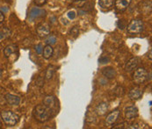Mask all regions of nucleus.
<instances>
[{
  "instance_id": "9b49d317",
  "label": "nucleus",
  "mask_w": 152,
  "mask_h": 129,
  "mask_svg": "<svg viewBox=\"0 0 152 129\" xmlns=\"http://www.w3.org/2000/svg\"><path fill=\"white\" fill-rule=\"evenodd\" d=\"M4 98L5 100V103L8 104L9 105L14 106V105H18L20 103V97L19 96L11 94V93H7Z\"/></svg>"
},
{
  "instance_id": "7c9ffc66",
  "label": "nucleus",
  "mask_w": 152,
  "mask_h": 129,
  "mask_svg": "<svg viewBox=\"0 0 152 129\" xmlns=\"http://www.w3.org/2000/svg\"><path fill=\"white\" fill-rule=\"evenodd\" d=\"M109 62V58L108 57H101L99 59V63H102V64H105V63H107Z\"/></svg>"
},
{
  "instance_id": "473e14b6",
  "label": "nucleus",
  "mask_w": 152,
  "mask_h": 129,
  "mask_svg": "<svg viewBox=\"0 0 152 129\" xmlns=\"http://www.w3.org/2000/svg\"><path fill=\"white\" fill-rule=\"evenodd\" d=\"M4 12H2L0 11V24H2L4 22Z\"/></svg>"
},
{
  "instance_id": "2f4dec72",
  "label": "nucleus",
  "mask_w": 152,
  "mask_h": 129,
  "mask_svg": "<svg viewBox=\"0 0 152 129\" xmlns=\"http://www.w3.org/2000/svg\"><path fill=\"white\" fill-rule=\"evenodd\" d=\"M0 11H1L2 12H4V13H6V12H9V7H8V6H2V7L0 8Z\"/></svg>"
},
{
  "instance_id": "423d86ee",
  "label": "nucleus",
  "mask_w": 152,
  "mask_h": 129,
  "mask_svg": "<svg viewBox=\"0 0 152 129\" xmlns=\"http://www.w3.org/2000/svg\"><path fill=\"white\" fill-rule=\"evenodd\" d=\"M36 32L40 38H46L50 33V26L47 22H41L37 27Z\"/></svg>"
},
{
  "instance_id": "5701e85b",
  "label": "nucleus",
  "mask_w": 152,
  "mask_h": 129,
  "mask_svg": "<svg viewBox=\"0 0 152 129\" xmlns=\"http://www.w3.org/2000/svg\"><path fill=\"white\" fill-rule=\"evenodd\" d=\"M79 33V29L77 27H74L71 28V30L69 31V35L73 36V37H77Z\"/></svg>"
},
{
  "instance_id": "bb28decb",
  "label": "nucleus",
  "mask_w": 152,
  "mask_h": 129,
  "mask_svg": "<svg viewBox=\"0 0 152 129\" xmlns=\"http://www.w3.org/2000/svg\"><path fill=\"white\" fill-rule=\"evenodd\" d=\"M33 1H34V4L37 6H42V5H44L47 3L48 0H33Z\"/></svg>"
},
{
  "instance_id": "39448f33",
  "label": "nucleus",
  "mask_w": 152,
  "mask_h": 129,
  "mask_svg": "<svg viewBox=\"0 0 152 129\" xmlns=\"http://www.w3.org/2000/svg\"><path fill=\"white\" fill-rule=\"evenodd\" d=\"M45 15H46V11L45 10L35 6V7L31 8L30 12L28 13V19L29 21H33L38 18L44 17Z\"/></svg>"
},
{
  "instance_id": "f03ea898",
  "label": "nucleus",
  "mask_w": 152,
  "mask_h": 129,
  "mask_svg": "<svg viewBox=\"0 0 152 129\" xmlns=\"http://www.w3.org/2000/svg\"><path fill=\"white\" fill-rule=\"evenodd\" d=\"M0 116L4 123L10 127L17 125L20 121V116L12 111H2Z\"/></svg>"
},
{
  "instance_id": "a878e982",
  "label": "nucleus",
  "mask_w": 152,
  "mask_h": 129,
  "mask_svg": "<svg viewBox=\"0 0 152 129\" xmlns=\"http://www.w3.org/2000/svg\"><path fill=\"white\" fill-rule=\"evenodd\" d=\"M35 50H36V53L38 55H41L42 53V50H43V47H42V44H38L36 47H35Z\"/></svg>"
},
{
  "instance_id": "f3484780",
  "label": "nucleus",
  "mask_w": 152,
  "mask_h": 129,
  "mask_svg": "<svg viewBox=\"0 0 152 129\" xmlns=\"http://www.w3.org/2000/svg\"><path fill=\"white\" fill-rule=\"evenodd\" d=\"M114 0H99L98 5L103 10H110L114 6Z\"/></svg>"
},
{
  "instance_id": "f8f14e48",
  "label": "nucleus",
  "mask_w": 152,
  "mask_h": 129,
  "mask_svg": "<svg viewBox=\"0 0 152 129\" xmlns=\"http://www.w3.org/2000/svg\"><path fill=\"white\" fill-rule=\"evenodd\" d=\"M143 90L139 87H135V88H133L129 91L128 92V97L131 100H138L140 99L142 96H143Z\"/></svg>"
},
{
  "instance_id": "2eb2a0df",
  "label": "nucleus",
  "mask_w": 152,
  "mask_h": 129,
  "mask_svg": "<svg viewBox=\"0 0 152 129\" xmlns=\"http://www.w3.org/2000/svg\"><path fill=\"white\" fill-rule=\"evenodd\" d=\"M102 75L107 79H114L116 76V71L112 67H106L102 69Z\"/></svg>"
},
{
  "instance_id": "412c9836",
  "label": "nucleus",
  "mask_w": 152,
  "mask_h": 129,
  "mask_svg": "<svg viewBox=\"0 0 152 129\" xmlns=\"http://www.w3.org/2000/svg\"><path fill=\"white\" fill-rule=\"evenodd\" d=\"M114 94L117 96V97H122L124 95V92H125V90L122 86H117L114 90Z\"/></svg>"
},
{
  "instance_id": "6ab92c4d",
  "label": "nucleus",
  "mask_w": 152,
  "mask_h": 129,
  "mask_svg": "<svg viewBox=\"0 0 152 129\" xmlns=\"http://www.w3.org/2000/svg\"><path fill=\"white\" fill-rule=\"evenodd\" d=\"M12 36V31L8 27H3L0 30V42L9 39Z\"/></svg>"
},
{
  "instance_id": "c85d7f7f",
  "label": "nucleus",
  "mask_w": 152,
  "mask_h": 129,
  "mask_svg": "<svg viewBox=\"0 0 152 129\" xmlns=\"http://www.w3.org/2000/svg\"><path fill=\"white\" fill-rule=\"evenodd\" d=\"M142 127L140 126V124L139 123H134V124H132V125H130L129 127H127V128L128 129H137V128H141Z\"/></svg>"
},
{
  "instance_id": "4468645a",
  "label": "nucleus",
  "mask_w": 152,
  "mask_h": 129,
  "mask_svg": "<svg viewBox=\"0 0 152 129\" xmlns=\"http://www.w3.org/2000/svg\"><path fill=\"white\" fill-rule=\"evenodd\" d=\"M108 104L106 102H101L100 104H98L96 108H95V113L98 116H103L105 115L107 111H108Z\"/></svg>"
},
{
  "instance_id": "72a5a7b5",
  "label": "nucleus",
  "mask_w": 152,
  "mask_h": 129,
  "mask_svg": "<svg viewBox=\"0 0 152 129\" xmlns=\"http://www.w3.org/2000/svg\"><path fill=\"white\" fill-rule=\"evenodd\" d=\"M151 53H152V51H151V50H150V54H149V55H148V57H149V59H150V60H151H151H152Z\"/></svg>"
},
{
  "instance_id": "cd10ccee",
  "label": "nucleus",
  "mask_w": 152,
  "mask_h": 129,
  "mask_svg": "<svg viewBox=\"0 0 152 129\" xmlns=\"http://www.w3.org/2000/svg\"><path fill=\"white\" fill-rule=\"evenodd\" d=\"M67 15H68V17H69V19H74L75 18H76V12H74V11H69L68 13H67Z\"/></svg>"
},
{
  "instance_id": "a211bd4d",
  "label": "nucleus",
  "mask_w": 152,
  "mask_h": 129,
  "mask_svg": "<svg viewBox=\"0 0 152 129\" xmlns=\"http://www.w3.org/2000/svg\"><path fill=\"white\" fill-rule=\"evenodd\" d=\"M54 53V48L51 47V45H46L42 50V55L45 59H49Z\"/></svg>"
},
{
  "instance_id": "20e7f679",
  "label": "nucleus",
  "mask_w": 152,
  "mask_h": 129,
  "mask_svg": "<svg viewBox=\"0 0 152 129\" xmlns=\"http://www.w3.org/2000/svg\"><path fill=\"white\" fill-rule=\"evenodd\" d=\"M144 29V24L143 21L142 19H133L127 27V32L130 34H138L143 31Z\"/></svg>"
},
{
  "instance_id": "0eeeda50",
  "label": "nucleus",
  "mask_w": 152,
  "mask_h": 129,
  "mask_svg": "<svg viewBox=\"0 0 152 129\" xmlns=\"http://www.w3.org/2000/svg\"><path fill=\"white\" fill-rule=\"evenodd\" d=\"M140 63H141V59L139 57H137V56L132 57L131 59H129L127 61V63L125 65L126 72H132L133 70H135L138 67Z\"/></svg>"
},
{
  "instance_id": "b1692460",
  "label": "nucleus",
  "mask_w": 152,
  "mask_h": 129,
  "mask_svg": "<svg viewBox=\"0 0 152 129\" xmlns=\"http://www.w3.org/2000/svg\"><path fill=\"white\" fill-rule=\"evenodd\" d=\"M85 3H86V2H85V0H76V1H74L73 5L76 6V7H80V8H82V7L85 5Z\"/></svg>"
},
{
  "instance_id": "1a4fd4ad",
  "label": "nucleus",
  "mask_w": 152,
  "mask_h": 129,
  "mask_svg": "<svg viewBox=\"0 0 152 129\" xmlns=\"http://www.w3.org/2000/svg\"><path fill=\"white\" fill-rule=\"evenodd\" d=\"M124 114L127 120H133L138 116V109L135 105L126 107L124 110Z\"/></svg>"
},
{
  "instance_id": "393cba45",
  "label": "nucleus",
  "mask_w": 152,
  "mask_h": 129,
  "mask_svg": "<svg viewBox=\"0 0 152 129\" xmlns=\"http://www.w3.org/2000/svg\"><path fill=\"white\" fill-rule=\"evenodd\" d=\"M36 85H38L39 87H42L44 85V77L39 76L36 80Z\"/></svg>"
},
{
  "instance_id": "dca6fc26",
  "label": "nucleus",
  "mask_w": 152,
  "mask_h": 129,
  "mask_svg": "<svg viewBox=\"0 0 152 129\" xmlns=\"http://www.w3.org/2000/svg\"><path fill=\"white\" fill-rule=\"evenodd\" d=\"M56 103V99L52 95H48L43 99V104L48 108H51V109H53L55 107Z\"/></svg>"
},
{
  "instance_id": "4be33fe9",
  "label": "nucleus",
  "mask_w": 152,
  "mask_h": 129,
  "mask_svg": "<svg viewBox=\"0 0 152 129\" xmlns=\"http://www.w3.org/2000/svg\"><path fill=\"white\" fill-rule=\"evenodd\" d=\"M46 44L47 45H54L56 44V36H53V35H50L47 40H46Z\"/></svg>"
},
{
  "instance_id": "c756f323",
  "label": "nucleus",
  "mask_w": 152,
  "mask_h": 129,
  "mask_svg": "<svg viewBox=\"0 0 152 129\" xmlns=\"http://www.w3.org/2000/svg\"><path fill=\"white\" fill-rule=\"evenodd\" d=\"M118 27H119V28H121V29H123L124 27H126V22H125L124 19L119 20V22H118Z\"/></svg>"
},
{
  "instance_id": "9d476101",
  "label": "nucleus",
  "mask_w": 152,
  "mask_h": 129,
  "mask_svg": "<svg viewBox=\"0 0 152 129\" xmlns=\"http://www.w3.org/2000/svg\"><path fill=\"white\" fill-rule=\"evenodd\" d=\"M119 116H120V110H119V109H116V110L113 111L112 112H110V113L106 116V124L107 126H112V125H114V124L117 121Z\"/></svg>"
},
{
  "instance_id": "aec40b11",
  "label": "nucleus",
  "mask_w": 152,
  "mask_h": 129,
  "mask_svg": "<svg viewBox=\"0 0 152 129\" xmlns=\"http://www.w3.org/2000/svg\"><path fill=\"white\" fill-rule=\"evenodd\" d=\"M55 71H56V67L53 66V65H49V66L47 68L46 74H45V78H46L47 80H50V79L53 77Z\"/></svg>"
},
{
  "instance_id": "6e6552de",
  "label": "nucleus",
  "mask_w": 152,
  "mask_h": 129,
  "mask_svg": "<svg viewBox=\"0 0 152 129\" xmlns=\"http://www.w3.org/2000/svg\"><path fill=\"white\" fill-rule=\"evenodd\" d=\"M4 55L6 58H10L12 55H19V48L15 44H10L4 49Z\"/></svg>"
},
{
  "instance_id": "ddd939ff",
  "label": "nucleus",
  "mask_w": 152,
  "mask_h": 129,
  "mask_svg": "<svg viewBox=\"0 0 152 129\" xmlns=\"http://www.w3.org/2000/svg\"><path fill=\"white\" fill-rule=\"evenodd\" d=\"M132 0H114L115 8L119 12H124L127 9Z\"/></svg>"
},
{
  "instance_id": "f257e3e1",
  "label": "nucleus",
  "mask_w": 152,
  "mask_h": 129,
  "mask_svg": "<svg viewBox=\"0 0 152 129\" xmlns=\"http://www.w3.org/2000/svg\"><path fill=\"white\" fill-rule=\"evenodd\" d=\"M54 110L45 106L44 104H38L34 107L33 112V118L40 123L48 121L51 117L54 116Z\"/></svg>"
},
{
  "instance_id": "7ed1b4c3",
  "label": "nucleus",
  "mask_w": 152,
  "mask_h": 129,
  "mask_svg": "<svg viewBox=\"0 0 152 129\" xmlns=\"http://www.w3.org/2000/svg\"><path fill=\"white\" fill-rule=\"evenodd\" d=\"M148 79V71L145 68L140 67L136 68L133 74V81L135 84L139 85L143 84Z\"/></svg>"
}]
</instances>
